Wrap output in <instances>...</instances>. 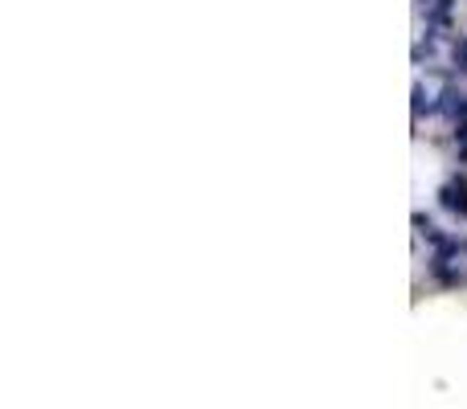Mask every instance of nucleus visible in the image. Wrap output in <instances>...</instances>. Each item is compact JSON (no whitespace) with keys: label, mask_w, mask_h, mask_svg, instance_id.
<instances>
[{"label":"nucleus","mask_w":467,"mask_h":409,"mask_svg":"<svg viewBox=\"0 0 467 409\" xmlns=\"http://www.w3.org/2000/svg\"><path fill=\"white\" fill-rule=\"evenodd\" d=\"M443 196H447V205H451V209H459V213L467 209V196H463V180H459V184H451V188H447V193H443Z\"/></svg>","instance_id":"1"}]
</instances>
